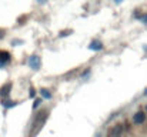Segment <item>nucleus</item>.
Masks as SVG:
<instances>
[{"label":"nucleus","mask_w":147,"mask_h":137,"mask_svg":"<svg viewBox=\"0 0 147 137\" xmlns=\"http://www.w3.org/2000/svg\"><path fill=\"white\" fill-rule=\"evenodd\" d=\"M49 114L50 111L47 109H42V110H39L36 113V117H34V120L32 123V129H30V137H34L42 130V127L45 126L46 120L49 119Z\"/></svg>","instance_id":"obj_1"},{"label":"nucleus","mask_w":147,"mask_h":137,"mask_svg":"<svg viewBox=\"0 0 147 137\" xmlns=\"http://www.w3.org/2000/svg\"><path fill=\"white\" fill-rule=\"evenodd\" d=\"M123 132H124L123 124H121V123H116L114 126L110 127V130H109V137H121Z\"/></svg>","instance_id":"obj_2"},{"label":"nucleus","mask_w":147,"mask_h":137,"mask_svg":"<svg viewBox=\"0 0 147 137\" xmlns=\"http://www.w3.org/2000/svg\"><path fill=\"white\" fill-rule=\"evenodd\" d=\"M146 119H147V114H146V111H143V110H139V111H136V113L133 114V123H134L136 126L144 124Z\"/></svg>","instance_id":"obj_3"},{"label":"nucleus","mask_w":147,"mask_h":137,"mask_svg":"<svg viewBox=\"0 0 147 137\" xmlns=\"http://www.w3.org/2000/svg\"><path fill=\"white\" fill-rule=\"evenodd\" d=\"M29 66H30L32 70H40V67H42V59L39 56H36V54L32 56L29 59Z\"/></svg>","instance_id":"obj_4"},{"label":"nucleus","mask_w":147,"mask_h":137,"mask_svg":"<svg viewBox=\"0 0 147 137\" xmlns=\"http://www.w3.org/2000/svg\"><path fill=\"white\" fill-rule=\"evenodd\" d=\"M11 61V54L7 50H0V67H4Z\"/></svg>","instance_id":"obj_5"},{"label":"nucleus","mask_w":147,"mask_h":137,"mask_svg":"<svg viewBox=\"0 0 147 137\" xmlns=\"http://www.w3.org/2000/svg\"><path fill=\"white\" fill-rule=\"evenodd\" d=\"M10 91H11V83L7 82L6 84H3V86L0 87V96H1V97H7V96L10 94Z\"/></svg>","instance_id":"obj_6"},{"label":"nucleus","mask_w":147,"mask_h":137,"mask_svg":"<svg viewBox=\"0 0 147 137\" xmlns=\"http://www.w3.org/2000/svg\"><path fill=\"white\" fill-rule=\"evenodd\" d=\"M89 49H90V50H93V51H100V50H103V49H104V45H103L100 40H93V42H90Z\"/></svg>","instance_id":"obj_7"},{"label":"nucleus","mask_w":147,"mask_h":137,"mask_svg":"<svg viewBox=\"0 0 147 137\" xmlns=\"http://www.w3.org/2000/svg\"><path fill=\"white\" fill-rule=\"evenodd\" d=\"M1 106H3V107H6V109H10V107H14V106H17V101L4 100V101H1Z\"/></svg>","instance_id":"obj_8"},{"label":"nucleus","mask_w":147,"mask_h":137,"mask_svg":"<svg viewBox=\"0 0 147 137\" xmlns=\"http://www.w3.org/2000/svg\"><path fill=\"white\" fill-rule=\"evenodd\" d=\"M40 94H42L43 99H47V100L51 99V93H50L49 89H42V90H40Z\"/></svg>","instance_id":"obj_9"},{"label":"nucleus","mask_w":147,"mask_h":137,"mask_svg":"<svg viewBox=\"0 0 147 137\" xmlns=\"http://www.w3.org/2000/svg\"><path fill=\"white\" fill-rule=\"evenodd\" d=\"M90 72H92V70H90V67H87V69H86V70L82 73V79H86V77L90 74Z\"/></svg>","instance_id":"obj_10"},{"label":"nucleus","mask_w":147,"mask_h":137,"mask_svg":"<svg viewBox=\"0 0 147 137\" xmlns=\"http://www.w3.org/2000/svg\"><path fill=\"white\" fill-rule=\"evenodd\" d=\"M40 103H42V99H36V100H34V103H33V109L39 107V106H40Z\"/></svg>","instance_id":"obj_11"},{"label":"nucleus","mask_w":147,"mask_h":137,"mask_svg":"<svg viewBox=\"0 0 147 137\" xmlns=\"http://www.w3.org/2000/svg\"><path fill=\"white\" fill-rule=\"evenodd\" d=\"M4 34H6V30H4V29H0V39H3Z\"/></svg>","instance_id":"obj_12"},{"label":"nucleus","mask_w":147,"mask_h":137,"mask_svg":"<svg viewBox=\"0 0 147 137\" xmlns=\"http://www.w3.org/2000/svg\"><path fill=\"white\" fill-rule=\"evenodd\" d=\"M142 22H143L144 24H147V14H144V16L142 17Z\"/></svg>","instance_id":"obj_13"},{"label":"nucleus","mask_w":147,"mask_h":137,"mask_svg":"<svg viewBox=\"0 0 147 137\" xmlns=\"http://www.w3.org/2000/svg\"><path fill=\"white\" fill-rule=\"evenodd\" d=\"M37 3H40V4H46L47 0H37Z\"/></svg>","instance_id":"obj_14"},{"label":"nucleus","mask_w":147,"mask_h":137,"mask_svg":"<svg viewBox=\"0 0 147 137\" xmlns=\"http://www.w3.org/2000/svg\"><path fill=\"white\" fill-rule=\"evenodd\" d=\"M113 1H114V3H116V4H120V3H121V1H123V0H113Z\"/></svg>","instance_id":"obj_15"},{"label":"nucleus","mask_w":147,"mask_h":137,"mask_svg":"<svg viewBox=\"0 0 147 137\" xmlns=\"http://www.w3.org/2000/svg\"><path fill=\"white\" fill-rule=\"evenodd\" d=\"M143 94H144V96H147V89L144 90V93H143Z\"/></svg>","instance_id":"obj_16"},{"label":"nucleus","mask_w":147,"mask_h":137,"mask_svg":"<svg viewBox=\"0 0 147 137\" xmlns=\"http://www.w3.org/2000/svg\"><path fill=\"white\" fill-rule=\"evenodd\" d=\"M144 111H146V114H147V104H146V107H144Z\"/></svg>","instance_id":"obj_17"},{"label":"nucleus","mask_w":147,"mask_h":137,"mask_svg":"<svg viewBox=\"0 0 147 137\" xmlns=\"http://www.w3.org/2000/svg\"><path fill=\"white\" fill-rule=\"evenodd\" d=\"M96 137H100V136H96Z\"/></svg>","instance_id":"obj_18"}]
</instances>
